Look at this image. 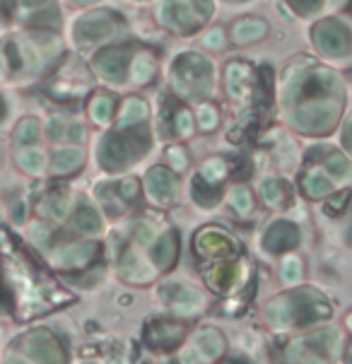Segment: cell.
I'll return each instance as SVG.
<instances>
[{"label": "cell", "mask_w": 352, "mask_h": 364, "mask_svg": "<svg viewBox=\"0 0 352 364\" xmlns=\"http://www.w3.org/2000/svg\"><path fill=\"white\" fill-rule=\"evenodd\" d=\"M6 116V102H3V99H0V118Z\"/></svg>", "instance_id": "cell-10"}, {"label": "cell", "mask_w": 352, "mask_h": 364, "mask_svg": "<svg viewBox=\"0 0 352 364\" xmlns=\"http://www.w3.org/2000/svg\"><path fill=\"white\" fill-rule=\"evenodd\" d=\"M36 135H39V126H36V121L27 118V121H22V124L17 126L15 140L20 145H30V143H34V140H36Z\"/></svg>", "instance_id": "cell-3"}, {"label": "cell", "mask_w": 352, "mask_h": 364, "mask_svg": "<svg viewBox=\"0 0 352 364\" xmlns=\"http://www.w3.org/2000/svg\"><path fill=\"white\" fill-rule=\"evenodd\" d=\"M22 3H25V5H41V3H46V0H22Z\"/></svg>", "instance_id": "cell-9"}, {"label": "cell", "mask_w": 352, "mask_h": 364, "mask_svg": "<svg viewBox=\"0 0 352 364\" xmlns=\"http://www.w3.org/2000/svg\"><path fill=\"white\" fill-rule=\"evenodd\" d=\"M6 54H8V58H10L12 68H20V54L15 51V44H8L6 46Z\"/></svg>", "instance_id": "cell-7"}, {"label": "cell", "mask_w": 352, "mask_h": 364, "mask_svg": "<svg viewBox=\"0 0 352 364\" xmlns=\"http://www.w3.org/2000/svg\"><path fill=\"white\" fill-rule=\"evenodd\" d=\"M17 162H20V167L25 169V172L34 174V172H39V169H41V155L36 152V150H25V152H20Z\"/></svg>", "instance_id": "cell-4"}, {"label": "cell", "mask_w": 352, "mask_h": 364, "mask_svg": "<svg viewBox=\"0 0 352 364\" xmlns=\"http://www.w3.org/2000/svg\"><path fill=\"white\" fill-rule=\"evenodd\" d=\"M80 155L78 152H58L54 157V169L56 172H68V169L78 167Z\"/></svg>", "instance_id": "cell-5"}, {"label": "cell", "mask_w": 352, "mask_h": 364, "mask_svg": "<svg viewBox=\"0 0 352 364\" xmlns=\"http://www.w3.org/2000/svg\"><path fill=\"white\" fill-rule=\"evenodd\" d=\"M8 364H25V362H22V359H10Z\"/></svg>", "instance_id": "cell-11"}, {"label": "cell", "mask_w": 352, "mask_h": 364, "mask_svg": "<svg viewBox=\"0 0 352 364\" xmlns=\"http://www.w3.org/2000/svg\"><path fill=\"white\" fill-rule=\"evenodd\" d=\"M92 251H94L92 247H68L58 258L63 266H82V263H87Z\"/></svg>", "instance_id": "cell-2"}, {"label": "cell", "mask_w": 352, "mask_h": 364, "mask_svg": "<svg viewBox=\"0 0 352 364\" xmlns=\"http://www.w3.org/2000/svg\"><path fill=\"white\" fill-rule=\"evenodd\" d=\"M75 225H78L80 229H94V227H97V217L89 210H80V215L75 217Z\"/></svg>", "instance_id": "cell-6"}, {"label": "cell", "mask_w": 352, "mask_h": 364, "mask_svg": "<svg viewBox=\"0 0 352 364\" xmlns=\"http://www.w3.org/2000/svg\"><path fill=\"white\" fill-rule=\"evenodd\" d=\"M12 215H15V220H22V217H25V207H22V205H15Z\"/></svg>", "instance_id": "cell-8"}, {"label": "cell", "mask_w": 352, "mask_h": 364, "mask_svg": "<svg viewBox=\"0 0 352 364\" xmlns=\"http://www.w3.org/2000/svg\"><path fill=\"white\" fill-rule=\"evenodd\" d=\"M27 350L39 359L41 364H63V352H60L58 343L46 330H36L27 340Z\"/></svg>", "instance_id": "cell-1"}]
</instances>
